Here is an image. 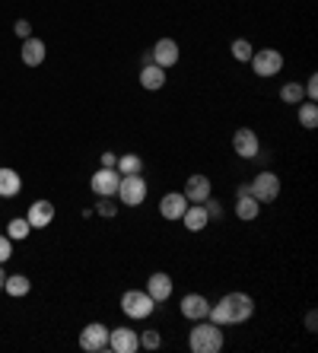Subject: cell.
<instances>
[{
	"mask_svg": "<svg viewBox=\"0 0 318 353\" xmlns=\"http://www.w3.org/2000/svg\"><path fill=\"white\" fill-rule=\"evenodd\" d=\"M188 347L195 353H220L223 350V328L213 321H195V331L188 334Z\"/></svg>",
	"mask_w": 318,
	"mask_h": 353,
	"instance_id": "cell-1",
	"label": "cell"
},
{
	"mask_svg": "<svg viewBox=\"0 0 318 353\" xmlns=\"http://www.w3.org/2000/svg\"><path fill=\"white\" fill-rule=\"evenodd\" d=\"M220 305H223V312H226V325H242L255 312V303L248 293H226Z\"/></svg>",
	"mask_w": 318,
	"mask_h": 353,
	"instance_id": "cell-2",
	"label": "cell"
},
{
	"mask_svg": "<svg viewBox=\"0 0 318 353\" xmlns=\"http://www.w3.org/2000/svg\"><path fill=\"white\" fill-rule=\"evenodd\" d=\"M153 296L147 293V290H128V293L121 296V312L128 315V319H147L150 312H153Z\"/></svg>",
	"mask_w": 318,
	"mask_h": 353,
	"instance_id": "cell-3",
	"label": "cell"
},
{
	"mask_svg": "<svg viewBox=\"0 0 318 353\" xmlns=\"http://www.w3.org/2000/svg\"><path fill=\"white\" fill-rule=\"evenodd\" d=\"M248 194L258 201V204H270L280 197V179L274 172H258L255 181L248 185Z\"/></svg>",
	"mask_w": 318,
	"mask_h": 353,
	"instance_id": "cell-4",
	"label": "cell"
},
{
	"mask_svg": "<svg viewBox=\"0 0 318 353\" xmlns=\"http://www.w3.org/2000/svg\"><path fill=\"white\" fill-rule=\"evenodd\" d=\"M118 194H121V204L124 207H140L147 201V181L140 175H121L118 181Z\"/></svg>",
	"mask_w": 318,
	"mask_h": 353,
	"instance_id": "cell-5",
	"label": "cell"
},
{
	"mask_svg": "<svg viewBox=\"0 0 318 353\" xmlns=\"http://www.w3.org/2000/svg\"><path fill=\"white\" fill-rule=\"evenodd\" d=\"M252 70L258 77H277L284 70V54L277 48H261L252 54Z\"/></svg>",
	"mask_w": 318,
	"mask_h": 353,
	"instance_id": "cell-6",
	"label": "cell"
},
{
	"mask_svg": "<svg viewBox=\"0 0 318 353\" xmlns=\"http://www.w3.org/2000/svg\"><path fill=\"white\" fill-rule=\"evenodd\" d=\"M80 347H83L86 353H102V350H108V328H106V325H99V321L86 325V328L80 331Z\"/></svg>",
	"mask_w": 318,
	"mask_h": 353,
	"instance_id": "cell-7",
	"label": "cell"
},
{
	"mask_svg": "<svg viewBox=\"0 0 318 353\" xmlns=\"http://www.w3.org/2000/svg\"><path fill=\"white\" fill-rule=\"evenodd\" d=\"M232 150H236L242 159H255L261 153V140H258V134H255L252 128H239V131L232 134Z\"/></svg>",
	"mask_w": 318,
	"mask_h": 353,
	"instance_id": "cell-8",
	"label": "cell"
},
{
	"mask_svg": "<svg viewBox=\"0 0 318 353\" xmlns=\"http://www.w3.org/2000/svg\"><path fill=\"white\" fill-rule=\"evenodd\" d=\"M108 350H115V353H137L140 350V334L134 328L108 331Z\"/></svg>",
	"mask_w": 318,
	"mask_h": 353,
	"instance_id": "cell-9",
	"label": "cell"
},
{
	"mask_svg": "<svg viewBox=\"0 0 318 353\" xmlns=\"http://www.w3.org/2000/svg\"><path fill=\"white\" fill-rule=\"evenodd\" d=\"M118 181H121V175H118V169H99L96 175H92V181H90V188L96 191L99 197H115L118 194Z\"/></svg>",
	"mask_w": 318,
	"mask_h": 353,
	"instance_id": "cell-10",
	"label": "cell"
},
{
	"mask_svg": "<svg viewBox=\"0 0 318 353\" xmlns=\"http://www.w3.org/2000/svg\"><path fill=\"white\" fill-rule=\"evenodd\" d=\"M179 41L175 39H159L153 45V51H150V58H153V64H159L166 70V67H172V64H179Z\"/></svg>",
	"mask_w": 318,
	"mask_h": 353,
	"instance_id": "cell-11",
	"label": "cell"
},
{
	"mask_svg": "<svg viewBox=\"0 0 318 353\" xmlns=\"http://www.w3.org/2000/svg\"><path fill=\"white\" fill-rule=\"evenodd\" d=\"M26 220H29L32 230H45V226H51V220H54V204H51V201H35V204H29Z\"/></svg>",
	"mask_w": 318,
	"mask_h": 353,
	"instance_id": "cell-12",
	"label": "cell"
},
{
	"mask_svg": "<svg viewBox=\"0 0 318 353\" xmlns=\"http://www.w3.org/2000/svg\"><path fill=\"white\" fill-rule=\"evenodd\" d=\"M181 194L188 197V204H204L207 197H210V179L207 175H191L185 181V191Z\"/></svg>",
	"mask_w": 318,
	"mask_h": 353,
	"instance_id": "cell-13",
	"label": "cell"
},
{
	"mask_svg": "<svg viewBox=\"0 0 318 353\" xmlns=\"http://www.w3.org/2000/svg\"><path fill=\"white\" fill-rule=\"evenodd\" d=\"M185 210H188V197L181 194V191H169V194H163V201H159V214H163L166 220H181Z\"/></svg>",
	"mask_w": 318,
	"mask_h": 353,
	"instance_id": "cell-14",
	"label": "cell"
},
{
	"mask_svg": "<svg viewBox=\"0 0 318 353\" xmlns=\"http://www.w3.org/2000/svg\"><path fill=\"white\" fill-rule=\"evenodd\" d=\"M45 54H48V51H45V41H41V39H32V35H29V39H23L19 58H23V64H26V67H39V64H45Z\"/></svg>",
	"mask_w": 318,
	"mask_h": 353,
	"instance_id": "cell-15",
	"label": "cell"
},
{
	"mask_svg": "<svg viewBox=\"0 0 318 353\" xmlns=\"http://www.w3.org/2000/svg\"><path fill=\"white\" fill-rule=\"evenodd\" d=\"M207 312H210V303H207L201 293H188L185 299H181V315L191 321H201L207 319Z\"/></svg>",
	"mask_w": 318,
	"mask_h": 353,
	"instance_id": "cell-16",
	"label": "cell"
},
{
	"mask_svg": "<svg viewBox=\"0 0 318 353\" xmlns=\"http://www.w3.org/2000/svg\"><path fill=\"white\" fill-rule=\"evenodd\" d=\"M147 293L153 296V303H166V299L172 296V277L163 274V271H156L153 277L147 280Z\"/></svg>",
	"mask_w": 318,
	"mask_h": 353,
	"instance_id": "cell-17",
	"label": "cell"
},
{
	"mask_svg": "<svg viewBox=\"0 0 318 353\" xmlns=\"http://www.w3.org/2000/svg\"><path fill=\"white\" fill-rule=\"evenodd\" d=\"M181 223H185V230H188V232H201V230H207L210 216H207L204 204H188V210L181 214Z\"/></svg>",
	"mask_w": 318,
	"mask_h": 353,
	"instance_id": "cell-18",
	"label": "cell"
},
{
	"mask_svg": "<svg viewBox=\"0 0 318 353\" xmlns=\"http://www.w3.org/2000/svg\"><path fill=\"white\" fill-rule=\"evenodd\" d=\"M140 86L150 92L163 90L166 86V70L159 64H143V70H140Z\"/></svg>",
	"mask_w": 318,
	"mask_h": 353,
	"instance_id": "cell-19",
	"label": "cell"
},
{
	"mask_svg": "<svg viewBox=\"0 0 318 353\" xmlns=\"http://www.w3.org/2000/svg\"><path fill=\"white\" fill-rule=\"evenodd\" d=\"M23 191V179L13 169H0V197H17Z\"/></svg>",
	"mask_w": 318,
	"mask_h": 353,
	"instance_id": "cell-20",
	"label": "cell"
},
{
	"mask_svg": "<svg viewBox=\"0 0 318 353\" xmlns=\"http://www.w3.org/2000/svg\"><path fill=\"white\" fill-rule=\"evenodd\" d=\"M115 169H118V175H140L143 172V159L137 153H124V157H118Z\"/></svg>",
	"mask_w": 318,
	"mask_h": 353,
	"instance_id": "cell-21",
	"label": "cell"
},
{
	"mask_svg": "<svg viewBox=\"0 0 318 353\" xmlns=\"http://www.w3.org/2000/svg\"><path fill=\"white\" fill-rule=\"evenodd\" d=\"M258 214H261V204H258L252 194H245V197L236 201V216L239 220H255Z\"/></svg>",
	"mask_w": 318,
	"mask_h": 353,
	"instance_id": "cell-22",
	"label": "cell"
},
{
	"mask_svg": "<svg viewBox=\"0 0 318 353\" xmlns=\"http://www.w3.org/2000/svg\"><path fill=\"white\" fill-rule=\"evenodd\" d=\"M3 290H7L10 296H17V299H19V296H26L29 290H32V280L23 277V274H13V277L3 280Z\"/></svg>",
	"mask_w": 318,
	"mask_h": 353,
	"instance_id": "cell-23",
	"label": "cell"
},
{
	"mask_svg": "<svg viewBox=\"0 0 318 353\" xmlns=\"http://www.w3.org/2000/svg\"><path fill=\"white\" fill-rule=\"evenodd\" d=\"M302 99H306V90H302L299 83H284V86H280V102H286V105H299Z\"/></svg>",
	"mask_w": 318,
	"mask_h": 353,
	"instance_id": "cell-24",
	"label": "cell"
},
{
	"mask_svg": "<svg viewBox=\"0 0 318 353\" xmlns=\"http://www.w3.org/2000/svg\"><path fill=\"white\" fill-rule=\"evenodd\" d=\"M299 124L306 128V131H312L318 124V105L315 102H302L299 105Z\"/></svg>",
	"mask_w": 318,
	"mask_h": 353,
	"instance_id": "cell-25",
	"label": "cell"
},
{
	"mask_svg": "<svg viewBox=\"0 0 318 353\" xmlns=\"http://www.w3.org/2000/svg\"><path fill=\"white\" fill-rule=\"evenodd\" d=\"M29 232H32V226H29L26 216H17V220L7 223V239H13V242H17V239H26Z\"/></svg>",
	"mask_w": 318,
	"mask_h": 353,
	"instance_id": "cell-26",
	"label": "cell"
},
{
	"mask_svg": "<svg viewBox=\"0 0 318 353\" xmlns=\"http://www.w3.org/2000/svg\"><path fill=\"white\" fill-rule=\"evenodd\" d=\"M252 54H255V48H252V41H248V39H236V41H232V58H236V61L248 64V61H252Z\"/></svg>",
	"mask_w": 318,
	"mask_h": 353,
	"instance_id": "cell-27",
	"label": "cell"
},
{
	"mask_svg": "<svg viewBox=\"0 0 318 353\" xmlns=\"http://www.w3.org/2000/svg\"><path fill=\"white\" fill-rule=\"evenodd\" d=\"M140 347H143V350H159V347H163L159 331H143V334H140Z\"/></svg>",
	"mask_w": 318,
	"mask_h": 353,
	"instance_id": "cell-28",
	"label": "cell"
},
{
	"mask_svg": "<svg viewBox=\"0 0 318 353\" xmlns=\"http://www.w3.org/2000/svg\"><path fill=\"white\" fill-rule=\"evenodd\" d=\"M204 210H207V216H210V220H223V207L217 204L213 197H207V201H204Z\"/></svg>",
	"mask_w": 318,
	"mask_h": 353,
	"instance_id": "cell-29",
	"label": "cell"
},
{
	"mask_svg": "<svg viewBox=\"0 0 318 353\" xmlns=\"http://www.w3.org/2000/svg\"><path fill=\"white\" fill-rule=\"evenodd\" d=\"M96 214L99 216H115V214H118V207H115L108 197H102V204H96Z\"/></svg>",
	"mask_w": 318,
	"mask_h": 353,
	"instance_id": "cell-30",
	"label": "cell"
},
{
	"mask_svg": "<svg viewBox=\"0 0 318 353\" xmlns=\"http://www.w3.org/2000/svg\"><path fill=\"white\" fill-rule=\"evenodd\" d=\"M13 255V239H7V236H0V264L7 261V258Z\"/></svg>",
	"mask_w": 318,
	"mask_h": 353,
	"instance_id": "cell-31",
	"label": "cell"
},
{
	"mask_svg": "<svg viewBox=\"0 0 318 353\" xmlns=\"http://www.w3.org/2000/svg\"><path fill=\"white\" fill-rule=\"evenodd\" d=\"M302 90H306V96H309V102H315V99H318V77L312 74V77H309V83H306Z\"/></svg>",
	"mask_w": 318,
	"mask_h": 353,
	"instance_id": "cell-32",
	"label": "cell"
},
{
	"mask_svg": "<svg viewBox=\"0 0 318 353\" xmlns=\"http://www.w3.org/2000/svg\"><path fill=\"white\" fill-rule=\"evenodd\" d=\"M13 32H17L19 39H29V35H32V26L26 23V19H17V26H13Z\"/></svg>",
	"mask_w": 318,
	"mask_h": 353,
	"instance_id": "cell-33",
	"label": "cell"
},
{
	"mask_svg": "<svg viewBox=\"0 0 318 353\" xmlns=\"http://www.w3.org/2000/svg\"><path fill=\"white\" fill-rule=\"evenodd\" d=\"M306 328H309V331H315V328H318V315H315V309H312V312L306 315Z\"/></svg>",
	"mask_w": 318,
	"mask_h": 353,
	"instance_id": "cell-34",
	"label": "cell"
},
{
	"mask_svg": "<svg viewBox=\"0 0 318 353\" xmlns=\"http://www.w3.org/2000/svg\"><path fill=\"white\" fill-rule=\"evenodd\" d=\"M115 163H118L115 153H102V165H106V169H115Z\"/></svg>",
	"mask_w": 318,
	"mask_h": 353,
	"instance_id": "cell-35",
	"label": "cell"
},
{
	"mask_svg": "<svg viewBox=\"0 0 318 353\" xmlns=\"http://www.w3.org/2000/svg\"><path fill=\"white\" fill-rule=\"evenodd\" d=\"M3 280H7V274H3V264H0V290H3Z\"/></svg>",
	"mask_w": 318,
	"mask_h": 353,
	"instance_id": "cell-36",
	"label": "cell"
}]
</instances>
